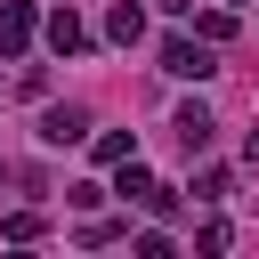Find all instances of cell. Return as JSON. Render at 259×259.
<instances>
[{
    "label": "cell",
    "mask_w": 259,
    "mask_h": 259,
    "mask_svg": "<svg viewBox=\"0 0 259 259\" xmlns=\"http://www.w3.org/2000/svg\"><path fill=\"white\" fill-rule=\"evenodd\" d=\"M81 130H89V113H81V105H57V113L40 121V138H49V146H73Z\"/></svg>",
    "instance_id": "3957f363"
},
{
    "label": "cell",
    "mask_w": 259,
    "mask_h": 259,
    "mask_svg": "<svg viewBox=\"0 0 259 259\" xmlns=\"http://www.w3.org/2000/svg\"><path fill=\"white\" fill-rule=\"evenodd\" d=\"M81 40H89V32H81V16H73V8H57V16H49V49H81Z\"/></svg>",
    "instance_id": "8992f818"
},
{
    "label": "cell",
    "mask_w": 259,
    "mask_h": 259,
    "mask_svg": "<svg viewBox=\"0 0 259 259\" xmlns=\"http://www.w3.org/2000/svg\"><path fill=\"white\" fill-rule=\"evenodd\" d=\"M162 73L202 81V73H210V49H202V40H186V32H170V40H162Z\"/></svg>",
    "instance_id": "6da1fadb"
},
{
    "label": "cell",
    "mask_w": 259,
    "mask_h": 259,
    "mask_svg": "<svg viewBox=\"0 0 259 259\" xmlns=\"http://www.w3.org/2000/svg\"><path fill=\"white\" fill-rule=\"evenodd\" d=\"M138 32H146V16H138V8H130V0H121V8H113V16H105V40H121V49H130V40H138Z\"/></svg>",
    "instance_id": "5b68a950"
},
{
    "label": "cell",
    "mask_w": 259,
    "mask_h": 259,
    "mask_svg": "<svg viewBox=\"0 0 259 259\" xmlns=\"http://www.w3.org/2000/svg\"><path fill=\"white\" fill-rule=\"evenodd\" d=\"M24 40H32V8H24V0H0V49L16 57Z\"/></svg>",
    "instance_id": "7a4b0ae2"
},
{
    "label": "cell",
    "mask_w": 259,
    "mask_h": 259,
    "mask_svg": "<svg viewBox=\"0 0 259 259\" xmlns=\"http://www.w3.org/2000/svg\"><path fill=\"white\" fill-rule=\"evenodd\" d=\"M170 130H178V146H186V154H202V146H210V113H202V105H178V121H170Z\"/></svg>",
    "instance_id": "277c9868"
}]
</instances>
